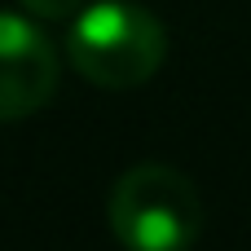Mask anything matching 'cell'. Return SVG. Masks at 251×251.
I'll return each instance as SVG.
<instances>
[{"label": "cell", "mask_w": 251, "mask_h": 251, "mask_svg": "<svg viewBox=\"0 0 251 251\" xmlns=\"http://www.w3.org/2000/svg\"><path fill=\"white\" fill-rule=\"evenodd\" d=\"M66 57L97 88H141L168 57V31L137 0H97L71 18Z\"/></svg>", "instance_id": "1"}, {"label": "cell", "mask_w": 251, "mask_h": 251, "mask_svg": "<svg viewBox=\"0 0 251 251\" xmlns=\"http://www.w3.org/2000/svg\"><path fill=\"white\" fill-rule=\"evenodd\" d=\"M106 221L124 251H190L203 238L207 207L172 163H137L115 181Z\"/></svg>", "instance_id": "2"}, {"label": "cell", "mask_w": 251, "mask_h": 251, "mask_svg": "<svg viewBox=\"0 0 251 251\" xmlns=\"http://www.w3.org/2000/svg\"><path fill=\"white\" fill-rule=\"evenodd\" d=\"M18 4L35 18H75L88 0H18Z\"/></svg>", "instance_id": "4"}, {"label": "cell", "mask_w": 251, "mask_h": 251, "mask_svg": "<svg viewBox=\"0 0 251 251\" xmlns=\"http://www.w3.org/2000/svg\"><path fill=\"white\" fill-rule=\"evenodd\" d=\"M62 57L26 13H0V124L26 119L57 93Z\"/></svg>", "instance_id": "3"}]
</instances>
